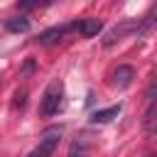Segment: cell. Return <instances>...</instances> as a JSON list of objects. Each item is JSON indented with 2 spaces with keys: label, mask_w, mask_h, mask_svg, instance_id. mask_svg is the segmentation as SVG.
Listing matches in <instances>:
<instances>
[{
  "label": "cell",
  "mask_w": 157,
  "mask_h": 157,
  "mask_svg": "<svg viewBox=\"0 0 157 157\" xmlns=\"http://www.w3.org/2000/svg\"><path fill=\"white\" fill-rule=\"evenodd\" d=\"M59 140H61V128H56V125L47 128V130L42 132V137H39V145H37L27 157H52L54 150L59 147Z\"/></svg>",
  "instance_id": "7a4b0ae2"
},
{
  "label": "cell",
  "mask_w": 157,
  "mask_h": 157,
  "mask_svg": "<svg viewBox=\"0 0 157 157\" xmlns=\"http://www.w3.org/2000/svg\"><path fill=\"white\" fill-rule=\"evenodd\" d=\"M61 96H64L61 81H59V78L49 81L47 88H44V93H42V98H39V113H42L44 118H52L54 113H59V108H61Z\"/></svg>",
  "instance_id": "6da1fadb"
},
{
  "label": "cell",
  "mask_w": 157,
  "mask_h": 157,
  "mask_svg": "<svg viewBox=\"0 0 157 157\" xmlns=\"http://www.w3.org/2000/svg\"><path fill=\"white\" fill-rule=\"evenodd\" d=\"M71 157H83V155H81V152H78V155H76V152H74V155H71Z\"/></svg>",
  "instance_id": "8fae6325"
},
{
  "label": "cell",
  "mask_w": 157,
  "mask_h": 157,
  "mask_svg": "<svg viewBox=\"0 0 157 157\" xmlns=\"http://www.w3.org/2000/svg\"><path fill=\"white\" fill-rule=\"evenodd\" d=\"M5 29L7 32H27L29 29V20L27 17H12L5 22Z\"/></svg>",
  "instance_id": "9c48e42d"
},
{
  "label": "cell",
  "mask_w": 157,
  "mask_h": 157,
  "mask_svg": "<svg viewBox=\"0 0 157 157\" xmlns=\"http://www.w3.org/2000/svg\"><path fill=\"white\" fill-rule=\"evenodd\" d=\"M69 29H76V25H59V27H52V29H44L39 37H37V42L42 44V47H49V44H56V42H61L64 37H66V32Z\"/></svg>",
  "instance_id": "3957f363"
},
{
  "label": "cell",
  "mask_w": 157,
  "mask_h": 157,
  "mask_svg": "<svg viewBox=\"0 0 157 157\" xmlns=\"http://www.w3.org/2000/svg\"><path fill=\"white\" fill-rule=\"evenodd\" d=\"M76 29L83 34V37H96L101 29H103V22L98 17H86V20H78L76 22Z\"/></svg>",
  "instance_id": "8992f818"
},
{
  "label": "cell",
  "mask_w": 157,
  "mask_h": 157,
  "mask_svg": "<svg viewBox=\"0 0 157 157\" xmlns=\"http://www.w3.org/2000/svg\"><path fill=\"white\" fill-rule=\"evenodd\" d=\"M118 113H120V103L110 105V108H103V110H96L91 115V123H110L113 118H118Z\"/></svg>",
  "instance_id": "ba28073f"
},
{
  "label": "cell",
  "mask_w": 157,
  "mask_h": 157,
  "mask_svg": "<svg viewBox=\"0 0 157 157\" xmlns=\"http://www.w3.org/2000/svg\"><path fill=\"white\" fill-rule=\"evenodd\" d=\"M145 157H157V152H147V155H145Z\"/></svg>",
  "instance_id": "30bf717a"
},
{
  "label": "cell",
  "mask_w": 157,
  "mask_h": 157,
  "mask_svg": "<svg viewBox=\"0 0 157 157\" xmlns=\"http://www.w3.org/2000/svg\"><path fill=\"white\" fill-rule=\"evenodd\" d=\"M152 27H157V5H152V7L145 12V17L137 22V34H145V32H150Z\"/></svg>",
  "instance_id": "52a82bcc"
},
{
  "label": "cell",
  "mask_w": 157,
  "mask_h": 157,
  "mask_svg": "<svg viewBox=\"0 0 157 157\" xmlns=\"http://www.w3.org/2000/svg\"><path fill=\"white\" fill-rule=\"evenodd\" d=\"M142 130L147 137L157 140V101H150L147 110H145V118H142Z\"/></svg>",
  "instance_id": "277c9868"
},
{
  "label": "cell",
  "mask_w": 157,
  "mask_h": 157,
  "mask_svg": "<svg viewBox=\"0 0 157 157\" xmlns=\"http://www.w3.org/2000/svg\"><path fill=\"white\" fill-rule=\"evenodd\" d=\"M132 78H135V69L128 64H123L113 71V86H118V88H128L132 83Z\"/></svg>",
  "instance_id": "5b68a950"
}]
</instances>
